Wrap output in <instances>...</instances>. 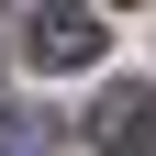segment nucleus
Masks as SVG:
<instances>
[{
  "label": "nucleus",
  "instance_id": "f257e3e1",
  "mask_svg": "<svg viewBox=\"0 0 156 156\" xmlns=\"http://www.w3.org/2000/svg\"><path fill=\"white\" fill-rule=\"evenodd\" d=\"M23 56L34 67H101V11L89 0H34L23 11Z\"/></svg>",
  "mask_w": 156,
  "mask_h": 156
},
{
  "label": "nucleus",
  "instance_id": "f03ea898",
  "mask_svg": "<svg viewBox=\"0 0 156 156\" xmlns=\"http://www.w3.org/2000/svg\"><path fill=\"white\" fill-rule=\"evenodd\" d=\"M89 145H112V156H156V89H112V101L89 112Z\"/></svg>",
  "mask_w": 156,
  "mask_h": 156
},
{
  "label": "nucleus",
  "instance_id": "7ed1b4c3",
  "mask_svg": "<svg viewBox=\"0 0 156 156\" xmlns=\"http://www.w3.org/2000/svg\"><path fill=\"white\" fill-rule=\"evenodd\" d=\"M0 156H67V123L56 112H0Z\"/></svg>",
  "mask_w": 156,
  "mask_h": 156
}]
</instances>
